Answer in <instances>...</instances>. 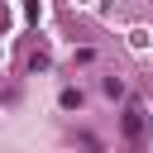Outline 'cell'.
I'll list each match as a JSON object with an SVG mask.
<instances>
[{"instance_id":"obj_3","label":"cell","mask_w":153,"mask_h":153,"mask_svg":"<svg viewBox=\"0 0 153 153\" xmlns=\"http://www.w3.org/2000/svg\"><path fill=\"white\" fill-rule=\"evenodd\" d=\"M105 96H124V81L120 76H105Z\"/></svg>"},{"instance_id":"obj_2","label":"cell","mask_w":153,"mask_h":153,"mask_svg":"<svg viewBox=\"0 0 153 153\" xmlns=\"http://www.w3.org/2000/svg\"><path fill=\"white\" fill-rule=\"evenodd\" d=\"M62 105H67V110H76V105H81V91H76V86H67V91H62Z\"/></svg>"},{"instance_id":"obj_1","label":"cell","mask_w":153,"mask_h":153,"mask_svg":"<svg viewBox=\"0 0 153 153\" xmlns=\"http://www.w3.org/2000/svg\"><path fill=\"white\" fill-rule=\"evenodd\" d=\"M120 134H124V143H129V148H143V134H148V105H143L139 96H129V100H124Z\"/></svg>"}]
</instances>
